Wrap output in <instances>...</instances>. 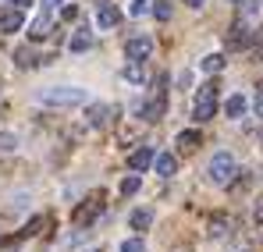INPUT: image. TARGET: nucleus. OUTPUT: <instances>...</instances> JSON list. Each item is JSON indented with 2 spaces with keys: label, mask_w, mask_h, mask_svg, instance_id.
Wrapping results in <instances>:
<instances>
[{
  "label": "nucleus",
  "mask_w": 263,
  "mask_h": 252,
  "mask_svg": "<svg viewBox=\"0 0 263 252\" xmlns=\"http://www.w3.org/2000/svg\"><path fill=\"white\" fill-rule=\"evenodd\" d=\"M36 100L46 103V107H82L89 96H86V89H79V85H50V89L36 92Z\"/></svg>",
  "instance_id": "1"
},
{
  "label": "nucleus",
  "mask_w": 263,
  "mask_h": 252,
  "mask_svg": "<svg viewBox=\"0 0 263 252\" xmlns=\"http://www.w3.org/2000/svg\"><path fill=\"white\" fill-rule=\"evenodd\" d=\"M125 79L135 85H142V79H146V71H142V61H128V68H125Z\"/></svg>",
  "instance_id": "19"
},
{
  "label": "nucleus",
  "mask_w": 263,
  "mask_h": 252,
  "mask_svg": "<svg viewBox=\"0 0 263 252\" xmlns=\"http://www.w3.org/2000/svg\"><path fill=\"white\" fill-rule=\"evenodd\" d=\"M256 220L263 224V203H256Z\"/></svg>",
  "instance_id": "34"
},
{
  "label": "nucleus",
  "mask_w": 263,
  "mask_h": 252,
  "mask_svg": "<svg viewBox=\"0 0 263 252\" xmlns=\"http://www.w3.org/2000/svg\"><path fill=\"white\" fill-rule=\"evenodd\" d=\"M178 85L189 89V85H192V71H181V75H178Z\"/></svg>",
  "instance_id": "30"
},
{
  "label": "nucleus",
  "mask_w": 263,
  "mask_h": 252,
  "mask_svg": "<svg viewBox=\"0 0 263 252\" xmlns=\"http://www.w3.org/2000/svg\"><path fill=\"white\" fill-rule=\"evenodd\" d=\"M206 174H210L214 185H231L235 174H238V164H235V157H231L228 149H220V153H214V160H210Z\"/></svg>",
  "instance_id": "3"
},
{
  "label": "nucleus",
  "mask_w": 263,
  "mask_h": 252,
  "mask_svg": "<svg viewBox=\"0 0 263 252\" xmlns=\"http://www.w3.org/2000/svg\"><path fill=\"white\" fill-rule=\"evenodd\" d=\"M139 185H142V178H139V174H128V178L121 181V196H135Z\"/></svg>",
  "instance_id": "24"
},
{
  "label": "nucleus",
  "mask_w": 263,
  "mask_h": 252,
  "mask_svg": "<svg viewBox=\"0 0 263 252\" xmlns=\"http://www.w3.org/2000/svg\"><path fill=\"white\" fill-rule=\"evenodd\" d=\"M46 32H50V11H46V14H40V18L29 25V36H32V40H43Z\"/></svg>",
  "instance_id": "16"
},
{
  "label": "nucleus",
  "mask_w": 263,
  "mask_h": 252,
  "mask_svg": "<svg viewBox=\"0 0 263 252\" xmlns=\"http://www.w3.org/2000/svg\"><path fill=\"white\" fill-rule=\"evenodd\" d=\"M217 96H220V85L217 82H206L199 85V92H196V103H192V118L203 125V121H210L214 114H217Z\"/></svg>",
  "instance_id": "2"
},
{
  "label": "nucleus",
  "mask_w": 263,
  "mask_h": 252,
  "mask_svg": "<svg viewBox=\"0 0 263 252\" xmlns=\"http://www.w3.org/2000/svg\"><path fill=\"white\" fill-rule=\"evenodd\" d=\"M40 227H43V217H32V220H29V227H25V235H36Z\"/></svg>",
  "instance_id": "28"
},
{
  "label": "nucleus",
  "mask_w": 263,
  "mask_h": 252,
  "mask_svg": "<svg viewBox=\"0 0 263 252\" xmlns=\"http://www.w3.org/2000/svg\"><path fill=\"white\" fill-rule=\"evenodd\" d=\"M246 107H249V103H246V96H242V92H235V96H228L224 114H228V118H242V114H246Z\"/></svg>",
  "instance_id": "14"
},
{
  "label": "nucleus",
  "mask_w": 263,
  "mask_h": 252,
  "mask_svg": "<svg viewBox=\"0 0 263 252\" xmlns=\"http://www.w3.org/2000/svg\"><path fill=\"white\" fill-rule=\"evenodd\" d=\"M199 68H203L206 75H217L220 68H224V57H220V53H206V57L199 61Z\"/></svg>",
  "instance_id": "17"
},
{
  "label": "nucleus",
  "mask_w": 263,
  "mask_h": 252,
  "mask_svg": "<svg viewBox=\"0 0 263 252\" xmlns=\"http://www.w3.org/2000/svg\"><path fill=\"white\" fill-rule=\"evenodd\" d=\"M153 18L171 22V0H153Z\"/></svg>",
  "instance_id": "22"
},
{
  "label": "nucleus",
  "mask_w": 263,
  "mask_h": 252,
  "mask_svg": "<svg viewBox=\"0 0 263 252\" xmlns=\"http://www.w3.org/2000/svg\"><path fill=\"white\" fill-rule=\"evenodd\" d=\"M128 224L135 227V231H146V227L153 224V213H149V210H135V213L128 217Z\"/></svg>",
  "instance_id": "18"
},
{
  "label": "nucleus",
  "mask_w": 263,
  "mask_h": 252,
  "mask_svg": "<svg viewBox=\"0 0 263 252\" xmlns=\"http://www.w3.org/2000/svg\"><path fill=\"white\" fill-rule=\"evenodd\" d=\"M14 146H18V139H14V135H0V149H4V153H11Z\"/></svg>",
  "instance_id": "26"
},
{
  "label": "nucleus",
  "mask_w": 263,
  "mask_h": 252,
  "mask_svg": "<svg viewBox=\"0 0 263 252\" xmlns=\"http://www.w3.org/2000/svg\"><path fill=\"white\" fill-rule=\"evenodd\" d=\"M153 160H157V153H153L149 146H142V149H135V153L128 157V167L135 170V174H142V170L153 167Z\"/></svg>",
  "instance_id": "7"
},
{
  "label": "nucleus",
  "mask_w": 263,
  "mask_h": 252,
  "mask_svg": "<svg viewBox=\"0 0 263 252\" xmlns=\"http://www.w3.org/2000/svg\"><path fill=\"white\" fill-rule=\"evenodd\" d=\"M61 18H64V22H71V18H79V7H75V4H68V7L61 11Z\"/></svg>",
  "instance_id": "27"
},
{
  "label": "nucleus",
  "mask_w": 263,
  "mask_h": 252,
  "mask_svg": "<svg viewBox=\"0 0 263 252\" xmlns=\"http://www.w3.org/2000/svg\"><path fill=\"white\" fill-rule=\"evenodd\" d=\"M175 252H192V249H175Z\"/></svg>",
  "instance_id": "35"
},
{
  "label": "nucleus",
  "mask_w": 263,
  "mask_h": 252,
  "mask_svg": "<svg viewBox=\"0 0 263 252\" xmlns=\"http://www.w3.org/2000/svg\"><path fill=\"white\" fill-rule=\"evenodd\" d=\"M153 167H157V174H160V178H175V174H178V160L171 157V153H157Z\"/></svg>",
  "instance_id": "9"
},
{
  "label": "nucleus",
  "mask_w": 263,
  "mask_h": 252,
  "mask_svg": "<svg viewBox=\"0 0 263 252\" xmlns=\"http://www.w3.org/2000/svg\"><path fill=\"white\" fill-rule=\"evenodd\" d=\"M61 4H64V0H43V11H57Z\"/></svg>",
  "instance_id": "31"
},
{
  "label": "nucleus",
  "mask_w": 263,
  "mask_h": 252,
  "mask_svg": "<svg viewBox=\"0 0 263 252\" xmlns=\"http://www.w3.org/2000/svg\"><path fill=\"white\" fill-rule=\"evenodd\" d=\"M96 210H100V203H96V199H92L89 206H79V210H75V224H89V220L96 217Z\"/></svg>",
  "instance_id": "20"
},
{
  "label": "nucleus",
  "mask_w": 263,
  "mask_h": 252,
  "mask_svg": "<svg viewBox=\"0 0 263 252\" xmlns=\"http://www.w3.org/2000/svg\"><path fill=\"white\" fill-rule=\"evenodd\" d=\"M164 110H167V103H164V79H160V82H157V92H153V100L142 107V118H146V121H160Z\"/></svg>",
  "instance_id": "4"
},
{
  "label": "nucleus",
  "mask_w": 263,
  "mask_h": 252,
  "mask_svg": "<svg viewBox=\"0 0 263 252\" xmlns=\"http://www.w3.org/2000/svg\"><path fill=\"white\" fill-rule=\"evenodd\" d=\"M118 22H121V11H118V7H110V4H103V7H100V14H96V25H100V29H114Z\"/></svg>",
  "instance_id": "11"
},
{
  "label": "nucleus",
  "mask_w": 263,
  "mask_h": 252,
  "mask_svg": "<svg viewBox=\"0 0 263 252\" xmlns=\"http://www.w3.org/2000/svg\"><path fill=\"white\" fill-rule=\"evenodd\" d=\"M75 53H86L89 46H92V32H89V25H82V29H75V36H71V43H68Z\"/></svg>",
  "instance_id": "12"
},
{
  "label": "nucleus",
  "mask_w": 263,
  "mask_h": 252,
  "mask_svg": "<svg viewBox=\"0 0 263 252\" xmlns=\"http://www.w3.org/2000/svg\"><path fill=\"white\" fill-rule=\"evenodd\" d=\"M253 36H256V32H253L246 22H238V25H231V32H228V46H231V50H246V46L253 43Z\"/></svg>",
  "instance_id": "6"
},
{
  "label": "nucleus",
  "mask_w": 263,
  "mask_h": 252,
  "mask_svg": "<svg viewBox=\"0 0 263 252\" xmlns=\"http://www.w3.org/2000/svg\"><path fill=\"white\" fill-rule=\"evenodd\" d=\"M228 227H231V220H228V217H214V220H210V238H224V235H228Z\"/></svg>",
  "instance_id": "21"
},
{
  "label": "nucleus",
  "mask_w": 263,
  "mask_h": 252,
  "mask_svg": "<svg viewBox=\"0 0 263 252\" xmlns=\"http://www.w3.org/2000/svg\"><path fill=\"white\" fill-rule=\"evenodd\" d=\"M22 22H25V18H22V7H11V11L0 14V32H18Z\"/></svg>",
  "instance_id": "8"
},
{
  "label": "nucleus",
  "mask_w": 263,
  "mask_h": 252,
  "mask_svg": "<svg viewBox=\"0 0 263 252\" xmlns=\"http://www.w3.org/2000/svg\"><path fill=\"white\" fill-rule=\"evenodd\" d=\"M107 118H110V107H107V103H92V107L86 110V121L92 128H103V125H107Z\"/></svg>",
  "instance_id": "10"
},
{
  "label": "nucleus",
  "mask_w": 263,
  "mask_h": 252,
  "mask_svg": "<svg viewBox=\"0 0 263 252\" xmlns=\"http://www.w3.org/2000/svg\"><path fill=\"white\" fill-rule=\"evenodd\" d=\"M14 61H18V68H36V64H40V57H36V50H32V46L14 50Z\"/></svg>",
  "instance_id": "15"
},
{
  "label": "nucleus",
  "mask_w": 263,
  "mask_h": 252,
  "mask_svg": "<svg viewBox=\"0 0 263 252\" xmlns=\"http://www.w3.org/2000/svg\"><path fill=\"white\" fill-rule=\"evenodd\" d=\"M121 252H146V242L142 238H125L121 242Z\"/></svg>",
  "instance_id": "25"
},
{
  "label": "nucleus",
  "mask_w": 263,
  "mask_h": 252,
  "mask_svg": "<svg viewBox=\"0 0 263 252\" xmlns=\"http://www.w3.org/2000/svg\"><path fill=\"white\" fill-rule=\"evenodd\" d=\"M175 146L181 149V153H192V149L199 146V131H196V128H189V131H178Z\"/></svg>",
  "instance_id": "13"
},
{
  "label": "nucleus",
  "mask_w": 263,
  "mask_h": 252,
  "mask_svg": "<svg viewBox=\"0 0 263 252\" xmlns=\"http://www.w3.org/2000/svg\"><path fill=\"white\" fill-rule=\"evenodd\" d=\"M149 53H153V40L149 36H135V40L125 43V57L128 61H146Z\"/></svg>",
  "instance_id": "5"
},
{
  "label": "nucleus",
  "mask_w": 263,
  "mask_h": 252,
  "mask_svg": "<svg viewBox=\"0 0 263 252\" xmlns=\"http://www.w3.org/2000/svg\"><path fill=\"white\" fill-rule=\"evenodd\" d=\"M185 4H189V7H203L206 0H185Z\"/></svg>",
  "instance_id": "32"
},
{
  "label": "nucleus",
  "mask_w": 263,
  "mask_h": 252,
  "mask_svg": "<svg viewBox=\"0 0 263 252\" xmlns=\"http://www.w3.org/2000/svg\"><path fill=\"white\" fill-rule=\"evenodd\" d=\"M149 11H153V0H132V7H128L132 18H142V14H149Z\"/></svg>",
  "instance_id": "23"
},
{
  "label": "nucleus",
  "mask_w": 263,
  "mask_h": 252,
  "mask_svg": "<svg viewBox=\"0 0 263 252\" xmlns=\"http://www.w3.org/2000/svg\"><path fill=\"white\" fill-rule=\"evenodd\" d=\"M11 4H14V7H29L32 0H11Z\"/></svg>",
  "instance_id": "33"
},
{
  "label": "nucleus",
  "mask_w": 263,
  "mask_h": 252,
  "mask_svg": "<svg viewBox=\"0 0 263 252\" xmlns=\"http://www.w3.org/2000/svg\"><path fill=\"white\" fill-rule=\"evenodd\" d=\"M256 114H260V118H263V82L256 85Z\"/></svg>",
  "instance_id": "29"
}]
</instances>
